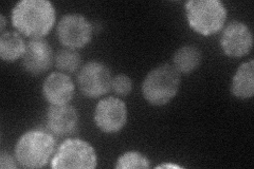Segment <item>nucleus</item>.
I'll return each mask as SVG.
<instances>
[{
	"instance_id": "7ed1b4c3",
	"label": "nucleus",
	"mask_w": 254,
	"mask_h": 169,
	"mask_svg": "<svg viewBox=\"0 0 254 169\" xmlns=\"http://www.w3.org/2000/svg\"><path fill=\"white\" fill-rule=\"evenodd\" d=\"M179 86V72L174 66L164 63L147 74L142 84V93L149 104L162 106L177 94Z\"/></svg>"
},
{
	"instance_id": "f3484780",
	"label": "nucleus",
	"mask_w": 254,
	"mask_h": 169,
	"mask_svg": "<svg viewBox=\"0 0 254 169\" xmlns=\"http://www.w3.org/2000/svg\"><path fill=\"white\" fill-rule=\"evenodd\" d=\"M149 161L146 157L141 155L138 151H128L125 152L118 159L116 168L126 169V168H148Z\"/></svg>"
},
{
	"instance_id": "a211bd4d",
	"label": "nucleus",
	"mask_w": 254,
	"mask_h": 169,
	"mask_svg": "<svg viewBox=\"0 0 254 169\" xmlns=\"http://www.w3.org/2000/svg\"><path fill=\"white\" fill-rule=\"evenodd\" d=\"M111 88H113V90L118 95L126 96L132 90V82L129 76H127L125 74H119L113 78Z\"/></svg>"
},
{
	"instance_id": "4468645a",
	"label": "nucleus",
	"mask_w": 254,
	"mask_h": 169,
	"mask_svg": "<svg viewBox=\"0 0 254 169\" xmlns=\"http://www.w3.org/2000/svg\"><path fill=\"white\" fill-rule=\"evenodd\" d=\"M202 59L199 48L193 45H187L179 48L173 56L174 67L181 73H190L199 67Z\"/></svg>"
},
{
	"instance_id": "1a4fd4ad",
	"label": "nucleus",
	"mask_w": 254,
	"mask_h": 169,
	"mask_svg": "<svg viewBox=\"0 0 254 169\" xmlns=\"http://www.w3.org/2000/svg\"><path fill=\"white\" fill-rule=\"evenodd\" d=\"M253 45L252 33L247 25L241 21H231L220 38L222 51L229 57L238 58L247 55Z\"/></svg>"
},
{
	"instance_id": "2eb2a0df",
	"label": "nucleus",
	"mask_w": 254,
	"mask_h": 169,
	"mask_svg": "<svg viewBox=\"0 0 254 169\" xmlns=\"http://www.w3.org/2000/svg\"><path fill=\"white\" fill-rule=\"evenodd\" d=\"M26 45L17 32H3L0 37V57L3 61L12 62L22 57Z\"/></svg>"
},
{
	"instance_id": "9b49d317",
	"label": "nucleus",
	"mask_w": 254,
	"mask_h": 169,
	"mask_svg": "<svg viewBox=\"0 0 254 169\" xmlns=\"http://www.w3.org/2000/svg\"><path fill=\"white\" fill-rule=\"evenodd\" d=\"M78 112L69 104L51 105L47 111V126L59 136L73 133L78 125Z\"/></svg>"
},
{
	"instance_id": "dca6fc26",
	"label": "nucleus",
	"mask_w": 254,
	"mask_h": 169,
	"mask_svg": "<svg viewBox=\"0 0 254 169\" xmlns=\"http://www.w3.org/2000/svg\"><path fill=\"white\" fill-rule=\"evenodd\" d=\"M54 60L58 69L67 73H73L81 66L82 57L76 50L68 48V49L60 50L55 55Z\"/></svg>"
},
{
	"instance_id": "aec40b11",
	"label": "nucleus",
	"mask_w": 254,
	"mask_h": 169,
	"mask_svg": "<svg viewBox=\"0 0 254 169\" xmlns=\"http://www.w3.org/2000/svg\"><path fill=\"white\" fill-rule=\"evenodd\" d=\"M0 20H1V23H0V31L2 32L3 33V31H4V28H5V25H6V21H5V17H4V15H0Z\"/></svg>"
},
{
	"instance_id": "0eeeda50",
	"label": "nucleus",
	"mask_w": 254,
	"mask_h": 169,
	"mask_svg": "<svg viewBox=\"0 0 254 169\" xmlns=\"http://www.w3.org/2000/svg\"><path fill=\"white\" fill-rule=\"evenodd\" d=\"M111 82L113 77L109 69L99 61L87 62L77 76L79 90L88 98H99L106 94L110 90Z\"/></svg>"
},
{
	"instance_id": "6ab92c4d",
	"label": "nucleus",
	"mask_w": 254,
	"mask_h": 169,
	"mask_svg": "<svg viewBox=\"0 0 254 169\" xmlns=\"http://www.w3.org/2000/svg\"><path fill=\"white\" fill-rule=\"evenodd\" d=\"M0 167L2 169L17 168V164H16L15 160L11 155H9L5 151H2L1 155H0Z\"/></svg>"
},
{
	"instance_id": "9d476101",
	"label": "nucleus",
	"mask_w": 254,
	"mask_h": 169,
	"mask_svg": "<svg viewBox=\"0 0 254 169\" xmlns=\"http://www.w3.org/2000/svg\"><path fill=\"white\" fill-rule=\"evenodd\" d=\"M21 58L23 68L29 73L38 75L51 67L53 61L52 48L44 38H32L26 45Z\"/></svg>"
},
{
	"instance_id": "6e6552de",
	"label": "nucleus",
	"mask_w": 254,
	"mask_h": 169,
	"mask_svg": "<svg viewBox=\"0 0 254 169\" xmlns=\"http://www.w3.org/2000/svg\"><path fill=\"white\" fill-rule=\"evenodd\" d=\"M127 120V109L123 101L109 96L98 103L94 111V122L105 133L120 131Z\"/></svg>"
},
{
	"instance_id": "ddd939ff",
	"label": "nucleus",
	"mask_w": 254,
	"mask_h": 169,
	"mask_svg": "<svg viewBox=\"0 0 254 169\" xmlns=\"http://www.w3.org/2000/svg\"><path fill=\"white\" fill-rule=\"evenodd\" d=\"M231 93L238 99H249L254 94V61L244 62L232 79Z\"/></svg>"
},
{
	"instance_id": "20e7f679",
	"label": "nucleus",
	"mask_w": 254,
	"mask_h": 169,
	"mask_svg": "<svg viewBox=\"0 0 254 169\" xmlns=\"http://www.w3.org/2000/svg\"><path fill=\"white\" fill-rule=\"evenodd\" d=\"M55 141L49 133L32 130L23 134L16 144L15 156L18 163L27 168H41L49 161Z\"/></svg>"
},
{
	"instance_id": "f03ea898",
	"label": "nucleus",
	"mask_w": 254,
	"mask_h": 169,
	"mask_svg": "<svg viewBox=\"0 0 254 169\" xmlns=\"http://www.w3.org/2000/svg\"><path fill=\"white\" fill-rule=\"evenodd\" d=\"M185 7L190 27L201 35L215 34L225 25L227 11L218 0H190Z\"/></svg>"
},
{
	"instance_id": "423d86ee",
	"label": "nucleus",
	"mask_w": 254,
	"mask_h": 169,
	"mask_svg": "<svg viewBox=\"0 0 254 169\" xmlns=\"http://www.w3.org/2000/svg\"><path fill=\"white\" fill-rule=\"evenodd\" d=\"M60 42L70 49L83 48L92 37V26L81 14L64 15L58 25Z\"/></svg>"
},
{
	"instance_id": "39448f33",
	"label": "nucleus",
	"mask_w": 254,
	"mask_h": 169,
	"mask_svg": "<svg viewBox=\"0 0 254 169\" xmlns=\"http://www.w3.org/2000/svg\"><path fill=\"white\" fill-rule=\"evenodd\" d=\"M53 169L97 167V155L89 143L79 139H68L59 147L51 161Z\"/></svg>"
},
{
	"instance_id": "f257e3e1",
	"label": "nucleus",
	"mask_w": 254,
	"mask_h": 169,
	"mask_svg": "<svg viewBox=\"0 0 254 169\" xmlns=\"http://www.w3.org/2000/svg\"><path fill=\"white\" fill-rule=\"evenodd\" d=\"M55 21V10L47 0H22L14 6L12 22L20 33L32 38L46 36Z\"/></svg>"
},
{
	"instance_id": "f8f14e48",
	"label": "nucleus",
	"mask_w": 254,
	"mask_h": 169,
	"mask_svg": "<svg viewBox=\"0 0 254 169\" xmlns=\"http://www.w3.org/2000/svg\"><path fill=\"white\" fill-rule=\"evenodd\" d=\"M43 93L51 105L68 104L73 98L74 84L67 74L53 72L45 79Z\"/></svg>"
}]
</instances>
